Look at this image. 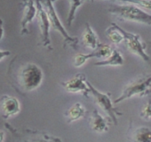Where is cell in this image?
<instances>
[{"mask_svg": "<svg viewBox=\"0 0 151 142\" xmlns=\"http://www.w3.org/2000/svg\"><path fill=\"white\" fill-rule=\"evenodd\" d=\"M8 73L16 90L22 94L37 89L44 76L41 68L33 62L24 63L17 68L10 64Z\"/></svg>", "mask_w": 151, "mask_h": 142, "instance_id": "1", "label": "cell"}, {"mask_svg": "<svg viewBox=\"0 0 151 142\" xmlns=\"http://www.w3.org/2000/svg\"><path fill=\"white\" fill-rule=\"evenodd\" d=\"M108 11L122 21L133 22L151 25V14L133 4L115 5L109 8Z\"/></svg>", "mask_w": 151, "mask_h": 142, "instance_id": "2", "label": "cell"}, {"mask_svg": "<svg viewBox=\"0 0 151 142\" xmlns=\"http://www.w3.org/2000/svg\"><path fill=\"white\" fill-rule=\"evenodd\" d=\"M151 93V74L139 77L134 82L128 84L122 92L121 95L116 98L113 103L118 104L133 97H144Z\"/></svg>", "mask_w": 151, "mask_h": 142, "instance_id": "3", "label": "cell"}, {"mask_svg": "<svg viewBox=\"0 0 151 142\" xmlns=\"http://www.w3.org/2000/svg\"><path fill=\"white\" fill-rule=\"evenodd\" d=\"M41 2L43 6L45 8L46 11H47L51 28L56 30V31H59V33L62 35V37H63V47H65L67 45H70L73 50H77L79 39H78L77 37H70L68 33V32L65 30V28L64 27L62 22L60 21L57 14H56V10L53 7V2L50 0H41Z\"/></svg>", "mask_w": 151, "mask_h": 142, "instance_id": "4", "label": "cell"}, {"mask_svg": "<svg viewBox=\"0 0 151 142\" xmlns=\"http://www.w3.org/2000/svg\"><path fill=\"white\" fill-rule=\"evenodd\" d=\"M89 85L91 94H92L94 100L97 105L107 114L108 117H110L112 120V122L115 125L118 124V116H121L123 115L122 113L118 110L116 108L114 107V103L110 98V95L109 93H104L99 91L96 89L89 82H88Z\"/></svg>", "mask_w": 151, "mask_h": 142, "instance_id": "5", "label": "cell"}, {"mask_svg": "<svg viewBox=\"0 0 151 142\" xmlns=\"http://www.w3.org/2000/svg\"><path fill=\"white\" fill-rule=\"evenodd\" d=\"M36 3V18H37L40 30V36H41V44L43 47H46L48 50H53L51 47V41H50V20L47 16V11L43 6L41 0H34Z\"/></svg>", "mask_w": 151, "mask_h": 142, "instance_id": "6", "label": "cell"}, {"mask_svg": "<svg viewBox=\"0 0 151 142\" xmlns=\"http://www.w3.org/2000/svg\"><path fill=\"white\" fill-rule=\"evenodd\" d=\"M119 29L124 35V41L127 50L133 54L142 58L145 62L150 63V57L145 51L146 45L142 42L139 35L126 31L121 27H119Z\"/></svg>", "mask_w": 151, "mask_h": 142, "instance_id": "7", "label": "cell"}, {"mask_svg": "<svg viewBox=\"0 0 151 142\" xmlns=\"http://www.w3.org/2000/svg\"><path fill=\"white\" fill-rule=\"evenodd\" d=\"M61 85L67 92L70 93H81L85 97H89L88 95L91 94L88 81L83 73H78L70 80L62 82Z\"/></svg>", "mask_w": 151, "mask_h": 142, "instance_id": "8", "label": "cell"}, {"mask_svg": "<svg viewBox=\"0 0 151 142\" xmlns=\"http://www.w3.org/2000/svg\"><path fill=\"white\" fill-rule=\"evenodd\" d=\"M113 49L107 44H100L96 49L89 53H78L74 56L73 65L75 67H80L83 66L86 62L92 58H102L106 59L113 52Z\"/></svg>", "mask_w": 151, "mask_h": 142, "instance_id": "9", "label": "cell"}, {"mask_svg": "<svg viewBox=\"0 0 151 142\" xmlns=\"http://www.w3.org/2000/svg\"><path fill=\"white\" fill-rule=\"evenodd\" d=\"M21 5L22 7V17L20 22V35L24 36L29 33L27 27L36 16L37 9L34 0H22Z\"/></svg>", "mask_w": 151, "mask_h": 142, "instance_id": "10", "label": "cell"}, {"mask_svg": "<svg viewBox=\"0 0 151 142\" xmlns=\"http://www.w3.org/2000/svg\"><path fill=\"white\" fill-rule=\"evenodd\" d=\"M0 110L2 118L8 119L20 112L21 106L17 98L9 95H4L0 99Z\"/></svg>", "mask_w": 151, "mask_h": 142, "instance_id": "11", "label": "cell"}, {"mask_svg": "<svg viewBox=\"0 0 151 142\" xmlns=\"http://www.w3.org/2000/svg\"><path fill=\"white\" fill-rule=\"evenodd\" d=\"M111 122L112 120L110 119V117L104 118L98 112L96 109L93 110L90 119V125L94 132L102 133L108 131L109 125Z\"/></svg>", "mask_w": 151, "mask_h": 142, "instance_id": "12", "label": "cell"}, {"mask_svg": "<svg viewBox=\"0 0 151 142\" xmlns=\"http://www.w3.org/2000/svg\"><path fill=\"white\" fill-rule=\"evenodd\" d=\"M82 43L87 47L91 50H95L99 44L98 37L91 24L88 22L85 24V28L82 35Z\"/></svg>", "mask_w": 151, "mask_h": 142, "instance_id": "13", "label": "cell"}, {"mask_svg": "<svg viewBox=\"0 0 151 142\" xmlns=\"http://www.w3.org/2000/svg\"><path fill=\"white\" fill-rule=\"evenodd\" d=\"M87 113V110L80 103H76L70 109L65 112V116L67 118V123L70 124L84 118Z\"/></svg>", "mask_w": 151, "mask_h": 142, "instance_id": "14", "label": "cell"}, {"mask_svg": "<svg viewBox=\"0 0 151 142\" xmlns=\"http://www.w3.org/2000/svg\"><path fill=\"white\" fill-rule=\"evenodd\" d=\"M124 64V58L119 50L113 49L110 56L104 59V60L99 61L94 64L97 67L107 66H122Z\"/></svg>", "mask_w": 151, "mask_h": 142, "instance_id": "15", "label": "cell"}, {"mask_svg": "<svg viewBox=\"0 0 151 142\" xmlns=\"http://www.w3.org/2000/svg\"><path fill=\"white\" fill-rule=\"evenodd\" d=\"M107 37L116 45H119L124 41V35L119 29V26L116 23H111L110 27L105 31Z\"/></svg>", "mask_w": 151, "mask_h": 142, "instance_id": "16", "label": "cell"}, {"mask_svg": "<svg viewBox=\"0 0 151 142\" xmlns=\"http://www.w3.org/2000/svg\"><path fill=\"white\" fill-rule=\"evenodd\" d=\"M130 138L135 141L150 142L151 141V130L148 127H141L130 132Z\"/></svg>", "mask_w": 151, "mask_h": 142, "instance_id": "17", "label": "cell"}, {"mask_svg": "<svg viewBox=\"0 0 151 142\" xmlns=\"http://www.w3.org/2000/svg\"><path fill=\"white\" fill-rule=\"evenodd\" d=\"M86 0H69L70 2V10L68 13V18H67V24L68 25L71 26L74 19H75L76 13L77 11L78 8L83 4V2Z\"/></svg>", "mask_w": 151, "mask_h": 142, "instance_id": "18", "label": "cell"}, {"mask_svg": "<svg viewBox=\"0 0 151 142\" xmlns=\"http://www.w3.org/2000/svg\"><path fill=\"white\" fill-rule=\"evenodd\" d=\"M113 1H119L125 3L133 4L142 9L151 11V0H113Z\"/></svg>", "mask_w": 151, "mask_h": 142, "instance_id": "19", "label": "cell"}, {"mask_svg": "<svg viewBox=\"0 0 151 142\" xmlns=\"http://www.w3.org/2000/svg\"><path fill=\"white\" fill-rule=\"evenodd\" d=\"M140 116L145 119L151 118V99H150L146 105L144 107L142 112H141Z\"/></svg>", "mask_w": 151, "mask_h": 142, "instance_id": "20", "label": "cell"}, {"mask_svg": "<svg viewBox=\"0 0 151 142\" xmlns=\"http://www.w3.org/2000/svg\"><path fill=\"white\" fill-rule=\"evenodd\" d=\"M11 51H9V50H0V61L3 60L4 59L9 56L11 55Z\"/></svg>", "mask_w": 151, "mask_h": 142, "instance_id": "21", "label": "cell"}, {"mask_svg": "<svg viewBox=\"0 0 151 142\" xmlns=\"http://www.w3.org/2000/svg\"><path fill=\"white\" fill-rule=\"evenodd\" d=\"M4 36V28H3V21L0 19V40L3 38Z\"/></svg>", "mask_w": 151, "mask_h": 142, "instance_id": "22", "label": "cell"}, {"mask_svg": "<svg viewBox=\"0 0 151 142\" xmlns=\"http://www.w3.org/2000/svg\"><path fill=\"white\" fill-rule=\"evenodd\" d=\"M4 138H5V133L0 130V142L4 140Z\"/></svg>", "mask_w": 151, "mask_h": 142, "instance_id": "23", "label": "cell"}, {"mask_svg": "<svg viewBox=\"0 0 151 142\" xmlns=\"http://www.w3.org/2000/svg\"><path fill=\"white\" fill-rule=\"evenodd\" d=\"M50 1H51V2H53H53H56V0H50Z\"/></svg>", "mask_w": 151, "mask_h": 142, "instance_id": "24", "label": "cell"}, {"mask_svg": "<svg viewBox=\"0 0 151 142\" xmlns=\"http://www.w3.org/2000/svg\"><path fill=\"white\" fill-rule=\"evenodd\" d=\"M150 44H151V41H150Z\"/></svg>", "mask_w": 151, "mask_h": 142, "instance_id": "25", "label": "cell"}, {"mask_svg": "<svg viewBox=\"0 0 151 142\" xmlns=\"http://www.w3.org/2000/svg\"><path fill=\"white\" fill-rule=\"evenodd\" d=\"M91 1H93V0H91Z\"/></svg>", "mask_w": 151, "mask_h": 142, "instance_id": "26", "label": "cell"}]
</instances>
